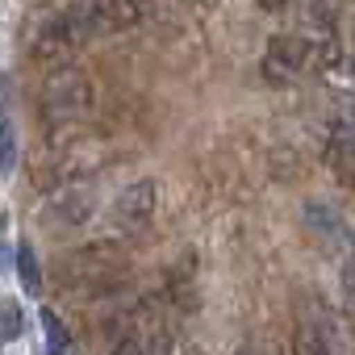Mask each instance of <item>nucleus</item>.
<instances>
[{
	"instance_id": "f8f14e48",
	"label": "nucleus",
	"mask_w": 355,
	"mask_h": 355,
	"mask_svg": "<svg viewBox=\"0 0 355 355\" xmlns=\"http://www.w3.org/2000/svg\"><path fill=\"white\" fill-rule=\"evenodd\" d=\"M113 355H142V351H138V343H130V338H125V343H121Z\"/></svg>"
},
{
	"instance_id": "4468645a",
	"label": "nucleus",
	"mask_w": 355,
	"mask_h": 355,
	"mask_svg": "<svg viewBox=\"0 0 355 355\" xmlns=\"http://www.w3.org/2000/svg\"><path fill=\"white\" fill-rule=\"evenodd\" d=\"M234 355H251V351H234Z\"/></svg>"
},
{
	"instance_id": "6e6552de",
	"label": "nucleus",
	"mask_w": 355,
	"mask_h": 355,
	"mask_svg": "<svg viewBox=\"0 0 355 355\" xmlns=\"http://www.w3.org/2000/svg\"><path fill=\"white\" fill-rule=\"evenodd\" d=\"M293 355H330V343H326V334H322L313 322H305V326H301V334H297Z\"/></svg>"
},
{
	"instance_id": "1a4fd4ad",
	"label": "nucleus",
	"mask_w": 355,
	"mask_h": 355,
	"mask_svg": "<svg viewBox=\"0 0 355 355\" xmlns=\"http://www.w3.org/2000/svg\"><path fill=\"white\" fill-rule=\"evenodd\" d=\"M347 150H351V146H347V125L338 121V125H334V138H330V155H326V159H330V167L338 171V180H343V184L351 180V171H347Z\"/></svg>"
},
{
	"instance_id": "ddd939ff",
	"label": "nucleus",
	"mask_w": 355,
	"mask_h": 355,
	"mask_svg": "<svg viewBox=\"0 0 355 355\" xmlns=\"http://www.w3.org/2000/svg\"><path fill=\"white\" fill-rule=\"evenodd\" d=\"M189 355H205V351H201V347H189Z\"/></svg>"
},
{
	"instance_id": "9b49d317",
	"label": "nucleus",
	"mask_w": 355,
	"mask_h": 355,
	"mask_svg": "<svg viewBox=\"0 0 355 355\" xmlns=\"http://www.w3.org/2000/svg\"><path fill=\"white\" fill-rule=\"evenodd\" d=\"M255 5H259V9H263V13H280V9H284V5H288V0H255Z\"/></svg>"
},
{
	"instance_id": "39448f33",
	"label": "nucleus",
	"mask_w": 355,
	"mask_h": 355,
	"mask_svg": "<svg viewBox=\"0 0 355 355\" xmlns=\"http://www.w3.org/2000/svg\"><path fill=\"white\" fill-rule=\"evenodd\" d=\"M42 334H46V351H51V355H71V334H67L63 318H59L51 305L42 309Z\"/></svg>"
},
{
	"instance_id": "f03ea898",
	"label": "nucleus",
	"mask_w": 355,
	"mask_h": 355,
	"mask_svg": "<svg viewBox=\"0 0 355 355\" xmlns=\"http://www.w3.org/2000/svg\"><path fill=\"white\" fill-rule=\"evenodd\" d=\"M305 42L301 38H293V34H276L272 42H268V51H263V63H259V71H263V80L272 84V88H284L301 67H305Z\"/></svg>"
},
{
	"instance_id": "20e7f679",
	"label": "nucleus",
	"mask_w": 355,
	"mask_h": 355,
	"mask_svg": "<svg viewBox=\"0 0 355 355\" xmlns=\"http://www.w3.org/2000/svg\"><path fill=\"white\" fill-rule=\"evenodd\" d=\"M17 276H21V293L26 297H38L42 293V272H38V255L30 243L17 247Z\"/></svg>"
},
{
	"instance_id": "f257e3e1",
	"label": "nucleus",
	"mask_w": 355,
	"mask_h": 355,
	"mask_svg": "<svg viewBox=\"0 0 355 355\" xmlns=\"http://www.w3.org/2000/svg\"><path fill=\"white\" fill-rule=\"evenodd\" d=\"M92 109V84L80 71H55V80L42 88V117L46 121H76Z\"/></svg>"
},
{
	"instance_id": "423d86ee",
	"label": "nucleus",
	"mask_w": 355,
	"mask_h": 355,
	"mask_svg": "<svg viewBox=\"0 0 355 355\" xmlns=\"http://www.w3.org/2000/svg\"><path fill=\"white\" fill-rule=\"evenodd\" d=\"M88 214H92V201H88V197H71V201L55 205L46 218H51V222L59 218V226H80V222H88Z\"/></svg>"
},
{
	"instance_id": "7ed1b4c3",
	"label": "nucleus",
	"mask_w": 355,
	"mask_h": 355,
	"mask_svg": "<svg viewBox=\"0 0 355 355\" xmlns=\"http://www.w3.org/2000/svg\"><path fill=\"white\" fill-rule=\"evenodd\" d=\"M155 201H159V184L155 180H138L130 189H121V197L113 201V214L130 226H142L150 214H155Z\"/></svg>"
},
{
	"instance_id": "0eeeda50",
	"label": "nucleus",
	"mask_w": 355,
	"mask_h": 355,
	"mask_svg": "<svg viewBox=\"0 0 355 355\" xmlns=\"http://www.w3.org/2000/svg\"><path fill=\"white\" fill-rule=\"evenodd\" d=\"M17 130L13 121H0V175H13L17 171Z\"/></svg>"
},
{
	"instance_id": "9d476101",
	"label": "nucleus",
	"mask_w": 355,
	"mask_h": 355,
	"mask_svg": "<svg viewBox=\"0 0 355 355\" xmlns=\"http://www.w3.org/2000/svg\"><path fill=\"white\" fill-rule=\"evenodd\" d=\"M17 334H21V305L5 301L0 305V343H13Z\"/></svg>"
}]
</instances>
